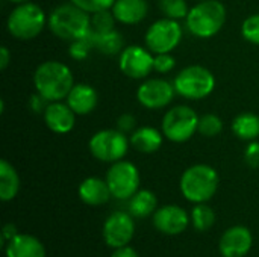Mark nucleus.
I'll use <instances>...</instances> for the list:
<instances>
[{"label": "nucleus", "mask_w": 259, "mask_h": 257, "mask_svg": "<svg viewBox=\"0 0 259 257\" xmlns=\"http://www.w3.org/2000/svg\"><path fill=\"white\" fill-rule=\"evenodd\" d=\"M176 65V59L170 55V53H159V55H155V71L156 73H161V74H165V73H170Z\"/></svg>", "instance_id": "473e14b6"}, {"label": "nucleus", "mask_w": 259, "mask_h": 257, "mask_svg": "<svg viewBox=\"0 0 259 257\" xmlns=\"http://www.w3.org/2000/svg\"><path fill=\"white\" fill-rule=\"evenodd\" d=\"M176 94L175 85L165 79H147L137 89L138 103L150 111L167 108Z\"/></svg>", "instance_id": "f8f14e48"}, {"label": "nucleus", "mask_w": 259, "mask_h": 257, "mask_svg": "<svg viewBox=\"0 0 259 257\" xmlns=\"http://www.w3.org/2000/svg\"><path fill=\"white\" fill-rule=\"evenodd\" d=\"M217 171L205 164L187 168L181 177V192L191 203H206L219 189Z\"/></svg>", "instance_id": "20e7f679"}, {"label": "nucleus", "mask_w": 259, "mask_h": 257, "mask_svg": "<svg viewBox=\"0 0 259 257\" xmlns=\"http://www.w3.org/2000/svg\"><path fill=\"white\" fill-rule=\"evenodd\" d=\"M111 189L106 180L88 177L79 185V198L88 206H102L109 201Z\"/></svg>", "instance_id": "6ab92c4d"}, {"label": "nucleus", "mask_w": 259, "mask_h": 257, "mask_svg": "<svg viewBox=\"0 0 259 257\" xmlns=\"http://www.w3.org/2000/svg\"><path fill=\"white\" fill-rule=\"evenodd\" d=\"M226 21V8L219 0H200L194 5L187 18L188 30L200 39H208L215 36Z\"/></svg>", "instance_id": "7ed1b4c3"}, {"label": "nucleus", "mask_w": 259, "mask_h": 257, "mask_svg": "<svg viewBox=\"0 0 259 257\" xmlns=\"http://www.w3.org/2000/svg\"><path fill=\"white\" fill-rule=\"evenodd\" d=\"M135 233L134 217L126 212H114L103 224V239L111 248L126 247Z\"/></svg>", "instance_id": "ddd939ff"}, {"label": "nucleus", "mask_w": 259, "mask_h": 257, "mask_svg": "<svg viewBox=\"0 0 259 257\" xmlns=\"http://www.w3.org/2000/svg\"><path fill=\"white\" fill-rule=\"evenodd\" d=\"M244 161L250 168H258L259 167V142L258 141H250L249 145L244 150Z\"/></svg>", "instance_id": "72a5a7b5"}, {"label": "nucleus", "mask_w": 259, "mask_h": 257, "mask_svg": "<svg viewBox=\"0 0 259 257\" xmlns=\"http://www.w3.org/2000/svg\"><path fill=\"white\" fill-rule=\"evenodd\" d=\"M90 39L100 53L103 55H117L123 48V35L117 32L115 29L105 32V33H91L90 32Z\"/></svg>", "instance_id": "393cba45"}, {"label": "nucleus", "mask_w": 259, "mask_h": 257, "mask_svg": "<svg viewBox=\"0 0 259 257\" xmlns=\"http://www.w3.org/2000/svg\"><path fill=\"white\" fill-rule=\"evenodd\" d=\"M199 2H200V0H199Z\"/></svg>", "instance_id": "a19ab883"}, {"label": "nucleus", "mask_w": 259, "mask_h": 257, "mask_svg": "<svg viewBox=\"0 0 259 257\" xmlns=\"http://www.w3.org/2000/svg\"><path fill=\"white\" fill-rule=\"evenodd\" d=\"M47 24L46 12L32 2L17 5L6 20V29L9 35L20 41H29L36 38Z\"/></svg>", "instance_id": "39448f33"}, {"label": "nucleus", "mask_w": 259, "mask_h": 257, "mask_svg": "<svg viewBox=\"0 0 259 257\" xmlns=\"http://www.w3.org/2000/svg\"><path fill=\"white\" fill-rule=\"evenodd\" d=\"M190 224V217L181 206L167 204L153 214V226L165 235H179Z\"/></svg>", "instance_id": "4468645a"}, {"label": "nucleus", "mask_w": 259, "mask_h": 257, "mask_svg": "<svg viewBox=\"0 0 259 257\" xmlns=\"http://www.w3.org/2000/svg\"><path fill=\"white\" fill-rule=\"evenodd\" d=\"M20 189V177L15 168L6 161H0V200L11 201Z\"/></svg>", "instance_id": "b1692460"}, {"label": "nucleus", "mask_w": 259, "mask_h": 257, "mask_svg": "<svg viewBox=\"0 0 259 257\" xmlns=\"http://www.w3.org/2000/svg\"><path fill=\"white\" fill-rule=\"evenodd\" d=\"M191 221L197 230L206 232L214 226L215 214L206 203H197L191 211Z\"/></svg>", "instance_id": "a878e982"}, {"label": "nucleus", "mask_w": 259, "mask_h": 257, "mask_svg": "<svg viewBox=\"0 0 259 257\" xmlns=\"http://www.w3.org/2000/svg\"><path fill=\"white\" fill-rule=\"evenodd\" d=\"M115 17L112 11L103 9L91 14V33H105L114 29L115 24Z\"/></svg>", "instance_id": "bb28decb"}, {"label": "nucleus", "mask_w": 259, "mask_h": 257, "mask_svg": "<svg viewBox=\"0 0 259 257\" xmlns=\"http://www.w3.org/2000/svg\"><path fill=\"white\" fill-rule=\"evenodd\" d=\"M111 11L118 23L132 26L146 18L149 6L146 0H115Z\"/></svg>", "instance_id": "a211bd4d"}, {"label": "nucleus", "mask_w": 259, "mask_h": 257, "mask_svg": "<svg viewBox=\"0 0 259 257\" xmlns=\"http://www.w3.org/2000/svg\"><path fill=\"white\" fill-rule=\"evenodd\" d=\"M137 126V120L131 114H121L117 118V129L123 133H132Z\"/></svg>", "instance_id": "f704fd0d"}, {"label": "nucleus", "mask_w": 259, "mask_h": 257, "mask_svg": "<svg viewBox=\"0 0 259 257\" xmlns=\"http://www.w3.org/2000/svg\"><path fill=\"white\" fill-rule=\"evenodd\" d=\"M11 3H15V5H20V3H26V2H30V0H8Z\"/></svg>", "instance_id": "ea45409f"}, {"label": "nucleus", "mask_w": 259, "mask_h": 257, "mask_svg": "<svg viewBox=\"0 0 259 257\" xmlns=\"http://www.w3.org/2000/svg\"><path fill=\"white\" fill-rule=\"evenodd\" d=\"M106 182L112 197L129 200L137 191H140V171L132 162L121 159L109 167Z\"/></svg>", "instance_id": "9d476101"}, {"label": "nucleus", "mask_w": 259, "mask_h": 257, "mask_svg": "<svg viewBox=\"0 0 259 257\" xmlns=\"http://www.w3.org/2000/svg\"><path fill=\"white\" fill-rule=\"evenodd\" d=\"M232 132L238 139L256 141L259 138V115L252 112H243L232 121Z\"/></svg>", "instance_id": "5701e85b"}, {"label": "nucleus", "mask_w": 259, "mask_h": 257, "mask_svg": "<svg viewBox=\"0 0 259 257\" xmlns=\"http://www.w3.org/2000/svg\"><path fill=\"white\" fill-rule=\"evenodd\" d=\"M6 257H46V248L38 238L18 233L6 244Z\"/></svg>", "instance_id": "aec40b11"}, {"label": "nucleus", "mask_w": 259, "mask_h": 257, "mask_svg": "<svg viewBox=\"0 0 259 257\" xmlns=\"http://www.w3.org/2000/svg\"><path fill=\"white\" fill-rule=\"evenodd\" d=\"M42 117L49 130L58 135L71 132L76 123V114L67 103L62 101H50L42 112Z\"/></svg>", "instance_id": "dca6fc26"}, {"label": "nucleus", "mask_w": 259, "mask_h": 257, "mask_svg": "<svg viewBox=\"0 0 259 257\" xmlns=\"http://www.w3.org/2000/svg\"><path fill=\"white\" fill-rule=\"evenodd\" d=\"M49 29L55 36L70 42L87 38L91 32V14L71 2L59 5L49 17Z\"/></svg>", "instance_id": "f03ea898"}, {"label": "nucleus", "mask_w": 259, "mask_h": 257, "mask_svg": "<svg viewBox=\"0 0 259 257\" xmlns=\"http://www.w3.org/2000/svg\"><path fill=\"white\" fill-rule=\"evenodd\" d=\"M33 86L35 91L49 103L61 101L62 98H67L68 92L74 86V77L65 64L46 61L39 64L33 73Z\"/></svg>", "instance_id": "f257e3e1"}, {"label": "nucleus", "mask_w": 259, "mask_h": 257, "mask_svg": "<svg viewBox=\"0 0 259 257\" xmlns=\"http://www.w3.org/2000/svg\"><path fill=\"white\" fill-rule=\"evenodd\" d=\"M118 67L129 79H146L152 71H155V56L147 47L127 45L120 52Z\"/></svg>", "instance_id": "9b49d317"}, {"label": "nucleus", "mask_w": 259, "mask_h": 257, "mask_svg": "<svg viewBox=\"0 0 259 257\" xmlns=\"http://www.w3.org/2000/svg\"><path fill=\"white\" fill-rule=\"evenodd\" d=\"M158 209V198L149 189H140L129 198V214L134 218H147Z\"/></svg>", "instance_id": "4be33fe9"}, {"label": "nucleus", "mask_w": 259, "mask_h": 257, "mask_svg": "<svg viewBox=\"0 0 259 257\" xmlns=\"http://www.w3.org/2000/svg\"><path fill=\"white\" fill-rule=\"evenodd\" d=\"M18 233H17V229H15V226L14 224H6L5 227H3V239H2V244L5 245L6 242H9L12 238H15Z\"/></svg>", "instance_id": "e433bc0d"}, {"label": "nucleus", "mask_w": 259, "mask_h": 257, "mask_svg": "<svg viewBox=\"0 0 259 257\" xmlns=\"http://www.w3.org/2000/svg\"><path fill=\"white\" fill-rule=\"evenodd\" d=\"M182 41V27L178 20L173 18H159L153 21L144 35L146 47L155 53H171Z\"/></svg>", "instance_id": "1a4fd4ad"}, {"label": "nucleus", "mask_w": 259, "mask_h": 257, "mask_svg": "<svg viewBox=\"0 0 259 257\" xmlns=\"http://www.w3.org/2000/svg\"><path fill=\"white\" fill-rule=\"evenodd\" d=\"M176 94L187 100L206 98L215 88L214 74L202 65H190L181 70L175 77Z\"/></svg>", "instance_id": "423d86ee"}, {"label": "nucleus", "mask_w": 259, "mask_h": 257, "mask_svg": "<svg viewBox=\"0 0 259 257\" xmlns=\"http://www.w3.org/2000/svg\"><path fill=\"white\" fill-rule=\"evenodd\" d=\"M162 138H164L162 132H159L155 127L144 126V127L134 130L129 141H131V145L140 153H155L161 148Z\"/></svg>", "instance_id": "412c9836"}, {"label": "nucleus", "mask_w": 259, "mask_h": 257, "mask_svg": "<svg viewBox=\"0 0 259 257\" xmlns=\"http://www.w3.org/2000/svg\"><path fill=\"white\" fill-rule=\"evenodd\" d=\"M111 257H138V253L132 248V247H121V248H115V251L111 254Z\"/></svg>", "instance_id": "4c0bfd02"}, {"label": "nucleus", "mask_w": 259, "mask_h": 257, "mask_svg": "<svg viewBox=\"0 0 259 257\" xmlns=\"http://www.w3.org/2000/svg\"><path fill=\"white\" fill-rule=\"evenodd\" d=\"M241 33L246 41L259 45V14H253L243 21Z\"/></svg>", "instance_id": "c756f323"}, {"label": "nucleus", "mask_w": 259, "mask_h": 257, "mask_svg": "<svg viewBox=\"0 0 259 257\" xmlns=\"http://www.w3.org/2000/svg\"><path fill=\"white\" fill-rule=\"evenodd\" d=\"M253 238L247 227L234 226L228 229L220 239V253L223 257H244L252 248Z\"/></svg>", "instance_id": "2eb2a0df"}, {"label": "nucleus", "mask_w": 259, "mask_h": 257, "mask_svg": "<svg viewBox=\"0 0 259 257\" xmlns=\"http://www.w3.org/2000/svg\"><path fill=\"white\" fill-rule=\"evenodd\" d=\"M47 105H49V101L42 95H39L38 92H35L30 97V109L33 112H44L46 108H47Z\"/></svg>", "instance_id": "c9c22d12"}, {"label": "nucleus", "mask_w": 259, "mask_h": 257, "mask_svg": "<svg viewBox=\"0 0 259 257\" xmlns=\"http://www.w3.org/2000/svg\"><path fill=\"white\" fill-rule=\"evenodd\" d=\"M199 115L190 106L179 105L165 112L161 124L162 135L176 144L187 142L194 136L199 127Z\"/></svg>", "instance_id": "0eeeda50"}, {"label": "nucleus", "mask_w": 259, "mask_h": 257, "mask_svg": "<svg viewBox=\"0 0 259 257\" xmlns=\"http://www.w3.org/2000/svg\"><path fill=\"white\" fill-rule=\"evenodd\" d=\"M159 9L167 18H187L190 8L185 0H159Z\"/></svg>", "instance_id": "c85d7f7f"}, {"label": "nucleus", "mask_w": 259, "mask_h": 257, "mask_svg": "<svg viewBox=\"0 0 259 257\" xmlns=\"http://www.w3.org/2000/svg\"><path fill=\"white\" fill-rule=\"evenodd\" d=\"M65 100L76 115H88L97 108L99 94L88 83H76Z\"/></svg>", "instance_id": "f3484780"}, {"label": "nucleus", "mask_w": 259, "mask_h": 257, "mask_svg": "<svg viewBox=\"0 0 259 257\" xmlns=\"http://www.w3.org/2000/svg\"><path fill=\"white\" fill-rule=\"evenodd\" d=\"M223 130V121L215 114H205L199 118V127L197 132L206 138H214L220 135Z\"/></svg>", "instance_id": "cd10ccee"}, {"label": "nucleus", "mask_w": 259, "mask_h": 257, "mask_svg": "<svg viewBox=\"0 0 259 257\" xmlns=\"http://www.w3.org/2000/svg\"><path fill=\"white\" fill-rule=\"evenodd\" d=\"M71 3H74L76 6L85 9L90 14H94L97 11H103V9H111L112 5L115 3V0H70Z\"/></svg>", "instance_id": "2f4dec72"}, {"label": "nucleus", "mask_w": 259, "mask_h": 257, "mask_svg": "<svg viewBox=\"0 0 259 257\" xmlns=\"http://www.w3.org/2000/svg\"><path fill=\"white\" fill-rule=\"evenodd\" d=\"M94 48L90 36L87 38H82V39H76L70 44V48H68V55L70 58L76 59V61H83L88 58L90 52Z\"/></svg>", "instance_id": "7c9ffc66"}, {"label": "nucleus", "mask_w": 259, "mask_h": 257, "mask_svg": "<svg viewBox=\"0 0 259 257\" xmlns=\"http://www.w3.org/2000/svg\"><path fill=\"white\" fill-rule=\"evenodd\" d=\"M129 144L131 141L127 139L126 133L120 132L118 129H103L91 136L88 148L93 158L97 161L114 164L126 156Z\"/></svg>", "instance_id": "6e6552de"}, {"label": "nucleus", "mask_w": 259, "mask_h": 257, "mask_svg": "<svg viewBox=\"0 0 259 257\" xmlns=\"http://www.w3.org/2000/svg\"><path fill=\"white\" fill-rule=\"evenodd\" d=\"M11 62V52L6 45L0 48V70H6Z\"/></svg>", "instance_id": "58836bf2"}]
</instances>
